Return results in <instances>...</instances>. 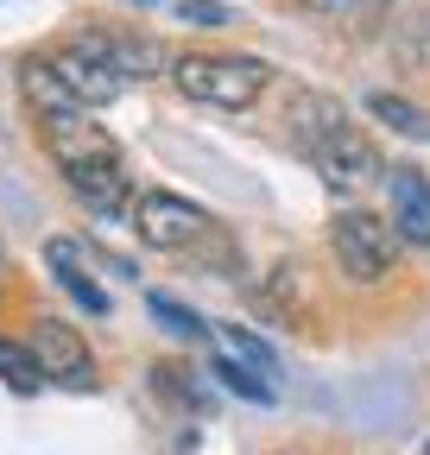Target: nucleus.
Here are the masks:
<instances>
[{"mask_svg":"<svg viewBox=\"0 0 430 455\" xmlns=\"http://www.w3.org/2000/svg\"><path fill=\"white\" fill-rule=\"evenodd\" d=\"M386 203H393V241H411V247H430V184H424V171L399 164L386 171Z\"/></svg>","mask_w":430,"mask_h":455,"instance_id":"8","label":"nucleus"},{"mask_svg":"<svg viewBox=\"0 0 430 455\" xmlns=\"http://www.w3.org/2000/svg\"><path fill=\"white\" fill-rule=\"evenodd\" d=\"M330 247H336V266L361 284H380L399 259V241H393V228L373 215V209H342L330 221Z\"/></svg>","mask_w":430,"mask_h":455,"instance_id":"4","label":"nucleus"},{"mask_svg":"<svg viewBox=\"0 0 430 455\" xmlns=\"http://www.w3.org/2000/svg\"><path fill=\"white\" fill-rule=\"evenodd\" d=\"M367 114L373 121H386L393 133H411V140H430V114L405 95H367Z\"/></svg>","mask_w":430,"mask_h":455,"instance_id":"14","label":"nucleus"},{"mask_svg":"<svg viewBox=\"0 0 430 455\" xmlns=\"http://www.w3.org/2000/svg\"><path fill=\"white\" fill-rule=\"evenodd\" d=\"M64 184H70V196H76L83 209H95V215H115V209L133 203V184H127V171H121V164L76 171V178H64Z\"/></svg>","mask_w":430,"mask_h":455,"instance_id":"9","label":"nucleus"},{"mask_svg":"<svg viewBox=\"0 0 430 455\" xmlns=\"http://www.w3.org/2000/svg\"><path fill=\"white\" fill-rule=\"evenodd\" d=\"M44 133V152L58 158L64 178H76V171H95V164H121V146L108 140L89 114H58V121H38Z\"/></svg>","mask_w":430,"mask_h":455,"instance_id":"7","label":"nucleus"},{"mask_svg":"<svg viewBox=\"0 0 430 455\" xmlns=\"http://www.w3.org/2000/svg\"><path fill=\"white\" fill-rule=\"evenodd\" d=\"M304 7H342V0H304Z\"/></svg>","mask_w":430,"mask_h":455,"instance_id":"19","label":"nucleus"},{"mask_svg":"<svg viewBox=\"0 0 430 455\" xmlns=\"http://www.w3.org/2000/svg\"><path fill=\"white\" fill-rule=\"evenodd\" d=\"M133 235L158 253H184V247L215 235V221L203 203H190L178 190H146V196H133Z\"/></svg>","mask_w":430,"mask_h":455,"instance_id":"3","label":"nucleus"},{"mask_svg":"<svg viewBox=\"0 0 430 455\" xmlns=\"http://www.w3.org/2000/svg\"><path fill=\"white\" fill-rule=\"evenodd\" d=\"M146 310H152V323H165V329H171V335H184V341L209 335V323H203L196 310H184L178 298H158V291H152V298H146Z\"/></svg>","mask_w":430,"mask_h":455,"instance_id":"16","label":"nucleus"},{"mask_svg":"<svg viewBox=\"0 0 430 455\" xmlns=\"http://www.w3.org/2000/svg\"><path fill=\"white\" fill-rule=\"evenodd\" d=\"M26 355H32L38 379H58V386H70V392H95V361H89L83 335H76L64 316H38Z\"/></svg>","mask_w":430,"mask_h":455,"instance_id":"5","label":"nucleus"},{"mask_svg":"<svg viewBox=\"0 0 430 455\" xmlns=\"http://www.w3.org/2000/svg\"><path fill=\"white\" fill-rule=\"evenodd\" d=\"M215 335H222V355H228V361H241V367H253V373H259L266 386H273V379H279V355H273V348H266V341H259L253 329H235V323H228V329H215Z\"/></svg>","mask_w":430,"mask_h":455,"instance_id":"13","label":"nucleus"},{"mask_svg":"<svg viewBox=\"0 0 430 455\" xmlns=\"http://www.w3.org/2000/svg\"><path fill=\"white\" fill-rule=\"evenodd\" d=\"M44 64L58 70V83L70 89L76 108H108V101L127 89L121 38H108V32H83V38H70L58 57H44Z\"/></svg>","mask_w":430,"mask_h":455,"instance_id":"2","label":"nucleus"},{"mask_svg":"<svg viewBox=\"0 0 430 455\" xmlns=\"http://www.w3.org/2000/svg\"><path fill=\"white\" fill-rule=\"evenodd\" d=\"M310 164L322 171V184L342 190V196H361L373 178H386L380 152H373V140H367L361 127H336L330 140H316V146H310Z\"/></svg>","mask_w":430,"mask_h":455,"instance_id":"6","label":"nucleus"},{"mask_svg":"<svg viewBox=\"0 0 430 455\" xmlns=\"http://www.w3.org/2000/svg\"><path fill=\"white\" fill-rule=\"evenodd\" d=\"M184 13H190V20H209V26H222V7H215V0H184Z\"/></svg>","mask_w":430,"mask_h":455,"instance_id":"18","label":"nucleus"},{"mask_svg":"<svg viewBox=\"0 0 430 455\" xmlns=\"http://www.w3.org/2000/svg\"><path fill=\"white\" fill-rule=\"evenodd\" d=\"M171 83L196 108L235 114V108H253L266 95L273 70H266L259 57H235V51H184V57H171Z\"/></svg>","mask_w":430,"mask_h":455,"instance_id":"1","label":"nucleus"},{"mask_svg":"<svg viewBox=\"0 0 430 455\" xmlns=\"http://www.w3.org/2000/svg\"><path fill=\"white\" fill-rule=\"evenodd\" d=\"M0 379H7L20 398H32L44 379H38V367H32V355L20 348V341H0Z\"/></svg>","mask_w":430,"mask_h":455,"instance_id":"17","label":"nucleus"},{"mask_svg":"<svg viewBox=\"0 0 430 455\" xmlns=\"http://www.w3.org/2000/svg\"><path fill=\"white\" fill-rule=\"evenodd\" d=\"M209 373L222 379L235 398H247V405H273V398H279V386H266L253 367H241V361H228V355H215V361H209Z\"/></svg>","mask_w":430,"mask_h":455,"instance_id":"15","label":"nucleus"},{"mask_svg":"<svg viewBox=\"0 0 430 455\" xmlns=\"http://www.w3.org/2000/svg\"><path fill=\"white\" fill-rule=\"evenodd\" d=\"M20 95H26V108L38 114V121H58V114H83V108L70 101V89L58 83V70L44 64V57H26V64H20Z\"/></svg>","mask_w":430,"mask_h":455,"instance_id":"10","label":"nucleus"},{"mask_svg":"<svg viewBox=\"0 0 430 455\" xmlns=\"http://www.w3.org/2000/svg\"><path fill=\"white\" fill-rule=\"evenodd\" d=\"M291 127H298V146L310 152L316 140H330L336 127H348V114H342V101H330V95H298V101H291Z\"/></svg>","mask_w":430,"mask_h":455,"instance_id":"12","label":"nucleus"},{"mask_svg":"<svg viewBox=\"0 0 430 455\" xmlns=\"http://www.w3.org/2000/svg\"><path fill=\"white\" fill-rule=\"evenodd\" d=\"M44 259H51V272L64 278V291H70L89 316H108V291H101V284L76 266V247H70V241H51V247H44Z\"/></svg>","mask_w":430,"mask_h":455,"instance_id":"11","label":"nucleus"}]
</instances>
